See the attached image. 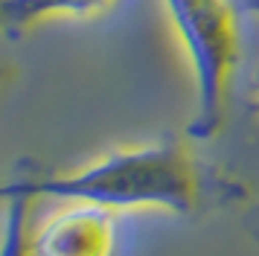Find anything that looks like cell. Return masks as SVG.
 <instances>
[{
  "instance_id": "cell-3",
  "label": "cell",
  "mask_w": 259,
  "mask_h": 256,
  "mask_svg": "<svg viewBox=\"0 0 259 256\" xmlns=\"http://www.w3.org/2000/svg\"><path fill=\"white\" fill-rule=\"evenodd\" d=\"M114 212L91 204H64L32 227V256H114Z\"/></svg>"
},
{
  "instance_id": "cell-6",
  "label": "cell",
  "mask_w": 259,
  "mask_h": 256,
  "mask_svg": "<svg viewBox=\"0 0 259 256\" xmlns=\"http://www.w3.org/2000/svg\"><path fill=\"white\" fill-rule=\"evenodd\" d=\"M236 6H239V12H245V15H256L259 18V0H236Z\"/></svg>"
},
{
  "instance_id": "cell-5",
  "label": "cell",
  "mask_w": 259,
  "mask_h": 256,
  "mask_svg": "<svg viewBox=\"0 0 259 256\" xmlns=\"http://www.w3.org/2000/svg\"><path fill=\"white\" fill-rule=\"evenodd\" d=\"M3 233H0V256H32V204L29 198L3 201Z\"/></svg>"
},
{
  "instance_id": "cell-4",
  "label": "cell",
  "mask_w": 259,
  "mask_h": 256,
  "mask_svg": "<svg viewBox=\"0 0 259 256\" xmlns=\"http://www.w3.org/2000/svg\"><path fill=\"white\" fill-rule=\"evenodd\" d=\"M114 0H0V35H24L59 18H91Z\"/></svg>"
},
{
  "instance_id": "cell-8",
  "label": "cell",
  "mask_w": 259,
  "mask_h": 256,
  "mask_svg": "<svg viewBox=\"0 0 259 256\" xmlns=\"http://www.w3.org/2000/svg\"><path fill=\"white\" fill-rule=\"evenodd\" d=\"M9 81H12V70L6 67V64H0V96L6 93V88H9Z\"/></svg>"
},
{
  "instance_id": "cell-2",
  "label": "cell",
  "mask_w": 259,
  "mask_h": 256,
  "mask_svg": "<svg viewBox=\"0 0 259 256\" xmlns=\"http://www.w3.org/2000/svg\"><path fill=\"white\" fill-rule=\"evenodd\" d=\"M169 23L184 47L192 73L189 140H212L224 125L230 84L239 64V6L236 0H163Z\"/></svg>"
},
{
  "instance_id": "cell-7",
  "label": "cell",
  "mask_w": 259,
  "mask_h": 256,
  "mask_svg": "<svg viewBox=\"0 0 259 256\" xmlns=\"http://www.w3.org/2000/svg\"><path fill=\"white\" fill-rule=\"evenodd\" d=\"M247 233H250V239L259 242V209H253V216L247 219Z\"/></svg>"
},
{
  "instance_id": "cell-1",
  "label": "cell",
  "mask_w": 259,
  "mask_h": 256,
  "mask_svg": "<svg viewBox=\"0 0 259 256\" xmlns=\"http://www.w3.org/2000/svg\"><path fill=\"white\" fill-rule=\"evenodd\" d=\"M56 198L108 212L163 209L189 216L201 207V169L184 140L166 137L111 151L73 172H26L0 184V201Z\"/></svg>"
},
{
  "instance_id": "cell-9",
  "label": "cell",
  "mask_w": 259,
  "mask_h": 256,
  "mask_svg": "<svg viewBox=\"0 0 259 256\" xmlns=\"http://www.w3.org/2000/svg\"><path fill=\"white\" fill-rule=\"evenodd\" d=\"M250 108L259 114V81H256V88H253V99H250Z\"/></svg>"
}]
</instances>
